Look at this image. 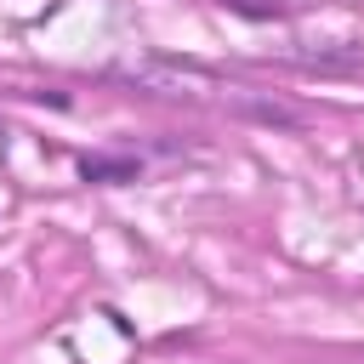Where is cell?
Segmentation results:
<instances>
[{"instance_id":"obj_1","label":"cell","mask_w":364,"mask_h":364,"mask_svg":"<svg viewBox=\"0 0 364 364\" xmlns=\"http://www.w3.org/2000/svg\"><path fill=\"white\" fill-rule=\"evenodd\" d=\"M80 171L85 176H131V165H119V159H85Z\"/></svg>"}]
</instances>
